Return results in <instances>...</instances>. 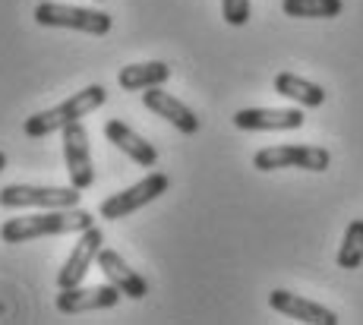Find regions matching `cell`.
I'll return each mask as SVG.
<instances>
[{
	"label": "cell",
	"instance_id": "1",
	"mask_svg": "<svg viewBox=\"0 0 363 325\" xmlns=\"http://www.w3.org/2000/svg\"><path fill=\"white\" fill-rule=\"evenodd\" d=\"M95 224V218L86 209H41L35 215L6 218L0 224L4 244H29L38 237H60V234H82Z\"/></svg>",
	"mask_w": 363,
	"mask_h": 325
},
{
	"label": "cell",
	"instance_id": "2",
	"mask_svg": "<svg viewBox=\"0 0 363 325\" xmlns=\"http://www.w3.org/2000/svg\"><path fill=\"white\" fill-rule=\"evenodd\" d=\"M104 101H108V92H104V86L95 82V86H86V89H79V92H73L67 101H60V105L32 114L29 120L23 123V130L29 139H41V136H51V133H57V130L69 127L73 120H82L86 114L99 110Z\"/></svg>",
	"mask_w": 363,
	"mask_h": 325
},
{
	"label": "cell",
	"instance_id": "3",
	"mask_svg": "<svg viewBox=\"0 0 363 325\" xmlns=\"http://www.w3.org/2000/svg\"><path fill=\"white\" fill-rule=\"evenodd\" d=\"M35 23L48 29H76L86 35H108L114 29V19L92 6H69V4H38L35 6Z\"/></svg>",
	"mask_w": 363,
	"mask_h": 325
},
{
	"label": "cell",
	"instance_id": "4",
	"mask_svg": "<svg viewBox=\"0 0 363 325\" xmlns=\"http://www.w3.org/2000/svg\"><path fill=\"white\" fill-rule=\"evenodd\" d=\"M82 199L79 186H32V183H10L0 190L4 209H76Z\"/></svg>",
	"mask_w": 363,
	"mask_h": 325
},
{
	"label": "cell",
	"instance_id": "5",
	"mask_svg": "<svg viewBox=\"0 0 363 325\" xmlns=\"http://www.w3.org/2000/svg\"><path fill=\"white\" fill-rule=\"evenodd\" d=\"M171 190V177L162 174V171H155V174H149L145 181L127 186V190L114 193V196H108L104 203L99 205V215L108 218V221H121V218H130L133 212L145 209L149 203H155L158 196H164V193Z\"/></svg>",
	"mask_w": 363,
	"mask_h": 325
},
{
	"label": "cell",
	"instance_id": "6",
	"mask_svg": "<svg viewBox=\"0 0 363 325\" xmlns=\"http://www.w3.org/2000/svg\"><path fill=\"white\" fill-rule=\"evenodd\" d=\"M332 161V155L323 145H269L253 155L256 171H281V168H300V171H325Z\"/></svg>",
	"mask_w": 363,
	"mask_h": 325
},
{
	"label": "cell",
	"instance_id": "7",
	"mask_svg": "<svg viewBox=\"0 0 363 325\" xmlns=\"http://www.w3.org/2000/svg\"><path fill=\"white\" fill-rule=\"evenodd\" d=\"M64 161H67V174L73 186L89 190L95 183V161H92L89 133L82 127V120H73L69 127H64Z\"/></svg>",
	"mask_w": 363,
	"mask_h": 325
},
{
	"label": "cell",
	"instance_id": "8",
	"mask_svg": "<svg viewBox=\"0 0 363 325\" xmlns=\"http://www.w3.org/2000/svg\"><path fill=\"white\" fill-rule=\"evenodd\" d=\"M121 287L108 285H95V287H60L57 294V309L64 316H76V313H95V309H111L121 303Z\"/></svg>",
	"mask_w": 363,
	"mask_h": 325
},
{
	"label": "cell",
	"instance_id": "9",
	"mask_svg": "<svg viewBox=\"0 0 363 325\" xmlns=\"http://www.w3.org/2000/svg\"><path fill=\"white\" fill-rule=\"evenodd\" d=\"M101 244H104V234L95 224L89 227V231H82L79 240H76V246L69 250V259L64 262V268L57 272V287L82 285V278H86V272L92 268V262H99Z\"/></svg>",
	"mask_w": 363,
	"mask_h": 325
},
{
	"label": "cell",
	"instance_id": "10",
	"mask_svg": "<svg viewBox=\"0 0 363 325\" xmlns=\"http://www.w3.org/2000/svg\"><path fill=\"white\" fill-rule=\"evenodd\" d=\"M303 110L300 108H243L234 114L237 130L265 133V130H300L303 127Z\"/></svg>",
	"mask_w": 363,
	"mask_h": 325
},
{
	"label": "cell",
	"instance_id": "11",
	"mask_svg": "<svg viewBox=\"0 0 363 325\" xmlns=\"http://www.w3.org/2000/svg\"><path fill=\"white\" fill-rule=\"evenodd\" d=\"M143 105L152 110V114H158V117H164L171 127H177L184 136H196L199 133V117L193 114L190 108L184 105V101H177L171 92H164L162 86H152V89H145L143 92Z\"/></svg>",
	"mask_w": 363,
	"mask_h": 325
},
{
	"label": "cell",
	"instance_id": "12",
	"mask_svg": "<svg viewBox=\"0 0 363 325\" xmlns=\"http://www.w3.org/2000/svg\"><path fill=\"white\" fill-rule=\"evenodd\" d=\"M269 307L281 316H291L297 322H310V325H338V316L332 313L329 307L316 300H306L300 294H291V290H272L269 294Z\"/></svg>",
	"mask_w": 363,
	"mask_h": 325
},
{
	"label": "cell",
	"instance_id": "13",
	"mask_svg": "<svg viewBox=\"0 0 363 325\" xmlns=\"http://www.w3.org/2000/svg\"><path fill=\"white\" fill-rule=\"evenodd\" d=\"M99 268L104 272V278H108L114 287H121V294L130 297V300H143V297L149 294V281H145L143 275L136 272V268H130L127 262L121 259V253L104 250V246H101V253H99Z\"/></svg>",
	"mask_w": 363,
	"mask_h": 325
},
{
	"label": "cell",
	"instance_id": "14",
	"mask_svg": "<svg viewBox=\"0 0 363 325\" xmlns=\"http://www.w3.org/2000/svg\"><path fill=\"white\" fill-rule=\"evenodd\" d=\"M104 136H108V142H114L127 158H133L139 168H155V161H158L155 145L145 142L143 136H139L133 127H127L123 120H117L114 117V120L104 123Z\"/></svg>",
	"mask_w": 363,
	"mask_h": 325
},
{
	"label": "cell",
	"instance_id": "15",
	"mask_svg": "<svg viewBox=\"0 0 363 325\" xmlns=\"http://www.w3.org/2000/svg\"><path fill=\"white\" fill-rule=\"evenodd\" d=\"M171 79V67L164 60H145V64H130L117 73L123 92H145L152 86H164Z\"/></svg>",
	"mask_w": 363,
	"mask_h": 325
},
{
	"label": "cell",
	"instance_id": "16",
	"mask_svg": "<svg viewBox=\"0 0 363 325\" xmlns=\"http://www.w3.org/2000/svg\"><path fill=\"white\" fill-rule=\"evenodd\" d=\"M275 92L284 95V98H291L300 108H323L325 98H329V92H325L323 86H316V82L303 79V76H297V73H278Z\"/></svg>",
	"mask_w": 363,
	"mask_h": 325
},
{
	"label": "cell",
	"instance_id": "17",
	"mask_svg": "<svg viewBox=\"0 0 363 325\" xmlns=\"http://www.w3.org/2000/svg\"><path fill=\"white\" fill-rule=\"evenodd\" d=\"M281 10L294 19H335L345 10V0H281Z\"/></svg>",
	"mask_w": 363,
	"mask_h": 325
},
{
	"label": "cell",
	"instance_id": "18",
	"mask_svg": "<svg viewBox=\"0 0 363 325\" xmlns=\"http://www.w3.org/2000/svg\"><path fill=\"white\" fill-rule=\"evenodd\" d=\"M363 266V218H354L347 224L345 237H341V246H338V268H354Z\"/></svg>",
	"mask_w": 363,
	"mask_h": 325
},
{
	"label": "cell",
	"instance_id": "19",
	"mask_svg": "<svg viewBox=\"0 0 363 325\" xmlns=\"http://www.w3.org/2000/svg\"><path fill=\"white\" fill-rule=\"evenodd\" d=\"M221 16L228 25L240 29L250 23V0H221Z\"/></svg>",
	"mask_w": 363,
	"mask_h": 325
},
{
	"label": "cell",
	"instance_id": "20",
	"mask_svg": "<svg viewBox=\"0 0 363 325\" xmlns=\"http://www.w3.org/2000/svg\"><path fill=\"white\" fill-rule=\"evenodd\" d=\"M4 168H6V152L0 149V171H4Z\"/></svg>",
	"mask_w": 363,
	"mask_h": 325
}]
</instances>
